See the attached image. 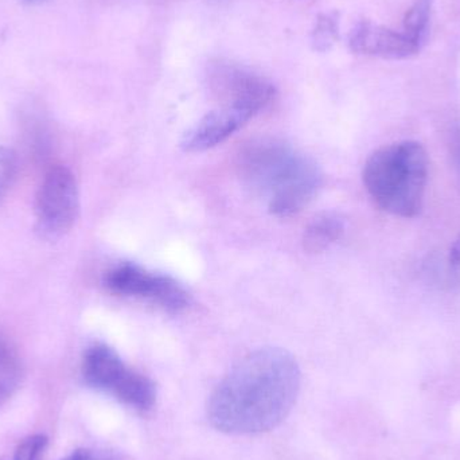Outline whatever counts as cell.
I'll use <instances>...</instances> for the list:
<instances>
[{"label": "cell", "instance_id": "1", "mask_svg": "<svg viewBox=\"0 0 460 460\" xmlns=\"http://www.w3.org/2000/svg\"><path fill=\"white\" fill-rule=\"evenodd\" d=\"M299 365L291 353L264 348L230 369L208 404L210 423L232 435L270 431L286 420L299 396Z\"/></svg>", "mask_w": 460, "mask_h": 460}, {"label": "cell", "instance_id": "2", "mask_svg": "<svg viewBox=\"0 0 460 460\" xmlns=\"http://www.w3.org/2000/svg\"><path fill=\"white\" fill-rule=\"evenodd\" d=\"M246 188L267 202L270 215L288 218L302 212L323 181L316 162L278 139L252 142L238 156Z\"/></svg>", "mask_w": 460, "mask_h": 460}, {"label": "cell", "instance_id": "3", "mask_svg": "<svg viewBox=\"0 0 460 460\" xmlns=\"http://www.w3.org/2000/svg\"><path fill=\"white\" fill-rule=\"evenodd\" d=\"M429 155L413 140L391 143L376 150L364 167V185L380 209L402 218L421 212L429 182Z\"/></svg>", "mask_w": 460, "mask_h": 460}, {"label": "cell", "instance_id": "4", "mask_svg": "<svg viewBox=\"0 0 460 460\" xmlns=\"http://www.w3.org/2000/svg\"><path fill=\"white\" fill-rule=\"evenodd\" d=\"M81 375L86 385L115 397L137 412H150L155 405L154 381L129 367L105 343H94L86 349L81 362Z\"/></svg>", "mask_w": 460, "mask_h": 460}, {"label": "cell", "instance_id": "5", "mask_svg": "<svg viewBox=\"0 0 460 460\" xmlns=\"http://www.w3.org/2000/svg\"><path fill=\"white\" fill-rule=\"evenodd\" d=\"M434 0H416L399 27H388L372 21H361L349 35L354 53L384 59H402L416 56L429 37Z\"/></svg>", "mask_w": 460, "mask_h": 460}, {"label": "cell", "instance_id": "6", "mask_svg": "<svg viewBox=\"0 0 460 460\" xmlns=\"http://www.w3.org/2000/svg\"><path fill=\"white\" fill-rule=\"evenodd\" d=\"M104 287L111 294L145 300L169 314L183 313L190 305V295L180 281L134 262H120L107 270Z\"/></svg>", "mask_w": 460, "mask_h": 460}, {"label": "cell", "instance_id": "7", "mask_svg": "<svg viewBox=\"0 0 460 460\" xmlns=\"http://www.w3.org/2000/svg\"><path fill=\"white\" fill-rule=\"evenodd\" d=\"M80 213V193L75 174L65 166L46 172L35 197V229L54 240L69 232Z\"/></svg>", "mask_w": 460, "mask_h": 460}, {"label": "cell", "instance_id": "8", "mask_svg": "<svg viewBox=\"0 0 460 460\" xmlns=\"http://www.w3.org/2000/svg\"><path fill=\"white\" fill-rule=\"evenodd\" d=\"M207 81L218 107L243 111L253 118L275 99L276 89L270 81L233 62H212Z\"/></svg>", "mask_w": 460, "mask_h": 460}, {"label": "cell", "instance_id": "9", "mask_svg": "<svg viewBox=\"0 0 460 460\" xmlns=\"http://www.w3.org/2000/svg\"><path fill=\"white\" fill-rule=\"evenodd\" d=\"M253 116L243 111L218 107L207 113L183 134L181 147L186 153H202L228 140L243 128Z\"/></svg>", "mask_w": 460, "mask_h": 460}, {"label": "cell", "instance_id": "10", "mask_svg": "<svg viewBox=\"0 0 460 460\" xmlns=\"http://www.w3.org/2000/svg\"><path fill=\"white\" fill-rule=\"evenodd\" d=\"M345 232L342 217L335 213H323L314 218L303 233V248L308 253H321L337 243Z\"/></svg>", "mask_w": 460, "mask_h": 460}, {"label": "cell", "instance_id": "11", "mask_svg": "<svg viewBox=\"0 0 460 460\" xmlns=\"http://www.w3.org/2000/svg\"><path fill=\"white\" fill-rule=\"evenodd\" d=\"M23 365L15 349L0 335V407L10 402L21 388Z\"/></svg>", "mask_w": 460, "mask_h": 460}, {"label": "cell", "instance_id": "12", "mask_svg": "<svg viewBox=\"0 0 460 460\" xmlns=\"http://www.w3.org/2000/svg\"><path fill=\"white\" fill-rule=\"evenodd\" d=\"M338 37V22L334 15H321L313 31V43L316 50L324 51Z\"/></svg>", "mask_w": 460, "mask_h": 460}, {"label": "cell", "instance_id": "13", "mask_svg": "<svg viewBox=\"0 0 460 460\" xmlns=\"http://www.w3.org/2000/svg\"><path fill=\"white\" fill-rule=\"evenodd\" d=\"M18 161L11 148L0 147V199L7 193L15 180Z\"/></svg>", "mask_w": 460, "mask_h": 460}, {"label": "cell", "instance_id": "14", "mask_svg": "<svg viewBox=\"0 0 460 460\" xmlns=\"http://www.w3.org/2000/svg\"><path fill=\"white\" fill-rule=\"evenodd\" d=\"M65 460H115L111 456H107V454L96 453V451L92 450H77L72 454V456H67Z\"/></svg>", "mask_w": 460, "mask_h": 460}, {"label": "cell", "instance_id": "15", "mask_svg": "<svg viewBox=\"0 0 460 460\" xmlns=\"http://www.w3.org/2000/svg\"><path fill=\"white\" fill-rule=\"evenodd\" d=\"M451 262L454 265H460V240L456 241L453 252H451Z\"/></svg>", "mask_w": 460, "mask_h": 460}, {"label": "cell", "instance_id": "16", "mask_svg": "<svg viewBox=\"0 0 460 460\" xmlns=\"http://www.w3.org/2000/svg\"><path fill=\"white\" fill-rule=\"evenodd\" d=\"M23 2H26V3H42V2H45V0H23Z\"/></svg>", "mask_w": 460, "mask_h": 460}, {"label": "cell", "instance_id": "17", "mask_svg": "<svg viewBox=\"0 0 460 460\" xmlns=\"http://www.w3.org/2000/svg\"><path fill=\"white\" fill-rule=\"evenodd\" d=\"M13 460H16V459H13Z\"/></svg>", "mask_w": 460, "mask_h": 460}]
</instances>
